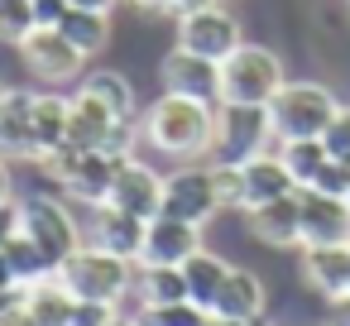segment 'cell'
I'll return each mask as SVG.
<instances>
[{"instance_id": "836d02e7", "label": "cell", "mask_w": 350, "mask_h": 326, "mask_svg": "<svg viewBox=\"0 0 350 326\" xmlns=\"http://www.w3.org/2000/svg\"><path fill=\"white\" fill-rule=\"evenodd\" d=\"M111 321H120V307H111V302H72V321L68 326H111Z\"/></svg>"}, {"instance_id": "5bb4252c", "label": "cell", "mask_w": 350, "mask_h": 326, "mask_svg": "<svg viewBox=\"0 0 350 326\" xmlns=\"http://www.w3.org/2000/svg\"><path fill=\"white\" fill-rule=\"evenodd\" d=\"M297 273L317 297L340 302L350 293V245H302Z\"/></svg>"}, {"instance_id": "8992f818", "label": "cell", "mask_w": 350, "mask_h": 326, "mask_svg": "<svg viewBox=\"0 0 350 326\" xmlns=\"http://www.w3.org/2000/svg\"><path fill=\"white\" fill-rule=\"evenodd\" d=\"M20 230L53 259V269L72 254V249H82L87 245V230L77 226V216H72V206L63 202V197H49V192H34V197H20Z\"/></svg>"}, {"instance_id": "ac0fdd59", "label": "cell", "mask_w": 350, "mask_h": 326, "mask_svg": "<svg viewBox=\"0 0 350 326\" xmlns=\"http://www.w3.org/2000/svg\"><path fill=\"white\" fill-rule=\"evenodd\" d=\"M144 230H149V221H139V216H130V211H120V206L106 202V206H92L87 240L101 245V249H111V254H120V259H135V264H139Z\"/></svg>"}, {"instance_id": "277c9868", "label": "cell", "mask_w": 350, "mask_h": 326, "mask_svg": "<svg viewBox=\"0 0 350 326\" xmlns=\"http://www.w3.org/2000/svg\"><path fill=\"white\" fill-rule=\"evenodd\" d=\"M283 82H288L283 58L264 44H240L221 63V101L230 106H269L283 92Z\"/></svg>"}, {"instance_id": "74e56055", "label": "cell", "mask_w": 350, "mask_h": 326, "mask_svg": "<svg viewBox=\"0 0 350 326\" xmlns=\"http://www.w3.org/2000/svg\"><path fill=\"white\" fill-rule=\"evenodd\" d=\"M326 326H350V293L340 297V302H331V321Z\"/></svg>"}, {"instance_id": "603a6c76", "label": "cell", "mask_w": 350, "mask_h": 326, "mask_svg": "<svg viewBox=\"0 0 350 326\" xmlns=\"http://www.w3.org/2000/svg\"><path fill=\"white\" fill-rule=\"evenodd\" d=\"M226 273H230V264L221 259V254H211L206 245L183 264V283H187V302H197V307H206L211 312V302H216V293H221V283H226Z\"/></svg>"}, {"instance_id": "ee69618b", "label": "cell", "mask_w": 350, "mask_h": 326, "mask_svg": "<svg viewBox=\"0 0 350 326\" xmlns=\"http://www.w3.org/2000/svg\"><path fill=\"white\" fill-rule=\"evenodd\" d=\"M111 326H135V321H130V316H120V321H111Z\"/></svg>"}, {"instance_id": "d590c367", "label": "cell", "mask_w": 350, "mask_h": 326, "mask_svg": "<svg viewBox=\"0 0 350 326\" xmlns=\"http://www.w3.org/2000/svg\"><path fill=\"white\" fill-rule=\"evenodd\" d=\"M10 235H20V197L0 202V245H5Z\"/></svg>"}, {"instance_id": "9a60e30c", "label": "cell", "mask_w": 350, "mask_h": 326, "mask_svg": "<svg viewBox=\"0 0 350 326\" xmlns=\"http://www.w3.org/2000/svg\"><path fill=\"white\" fill-rule=\"evenodd\" d=\"M202 249V226L192 221H178V216H154L149 230H144V249H139V264H173L183 269L192 254Z\"/></svg>"}, {"instance_id": "cb8c5ba5", "label": "cell", "mask_w": 350, "mask_h": 326, "mask_svg": "<svg viewBox=\"0 0 350 326\" xmlns=\"http://www.w3.org/2000/svg\"><path fill=\"white\" fill-rule=\"evenodd\" d=\"M187 283L183 269L173 264H139L135 269V307H163V302H183Z\"/></svg>"}, {"instance_id": "7bdbcfd3", "label": "cell", "mask_w": 350, "mask_h": 326, "mask_svg": "<svg viewBox=\"0 0 350 326\" xmlns=\"http://www.w3.org/2000/svg\"><path fill=\"white\" fill-rule=\"evenodd\" d=\"M206 326H264V321H230V316H211Z\"/></svg>"}, {"instance_id": "f35d334b", "label": "cell", "mask_w": 350, "mask_h": 326, "mask_svg": "<svg viewBox=\"0 0 350 326\" xmlns=\"http://www.w3.org/2000/svg\"><path fill=\"white\" fill-rule=\"evenodd\" d=\"M0 326H39V321L29 316V302H25V307H15L10 316H0Z\"/></svg>"}, {"instance_id": "d4e9b609", "label": "cell", "mask_w": 350, "mask_h": 326, "mask_svg": "<svg viewBox=\"0 0 350 326\" xmlns=\"http://www.w3.org/2000/svg\"><path fill=\"white\" fill-rule=\"evenodd\" d=\"M0 249H5V264H10V273H15V283H25V288H34V283H44V278H53L58 269H53V259L20 230V235H10L5 245H0Z\"/></svg>"}, {"instance_id": "b9f144b4", "label": "cell", "mask_w": 350, "mask_h": 326, "mask_svg": "<svg viewBox=\"0 0 350 326\" xmlns=\"http://www.w3.org/2000/svg\"><path fill=\"white\" fill-rule=\"evenodd\" d=\"M15 283V273H10V264H5V249H0V288H10Z\"/></svg>"}, {"instance_id": "484cf974", "label": "cell", "mask_w": 350, "mask_h": 326, "mask_svg": "<svg viewBox=\"0 0 350 326\" xmlns=\"http://www.w3.org/2000/svg\"><path fill=\"white\" fill-rule=\"evenodd\" d=\"M58 29H63L87 58H96V53L111 44V15H101V10H77V5H68L63 20H58Z\"/></svg>"}, {"instance_id": "2e32d148", "label": "cell", "mask_w": 350, "mask_h": 326, "mask_svg": "<svg viewBox=\"0 0 350 326\" xmlns=\"http://www.w3.org/2000/svg\"><path fill=\"white\" fill-rule=\"evenodd\" d=\"M245 226H250V235H254L259 245H269V249H302V206H297V192L245 211Z\"/></svg>"}, {"instance_id": "8fae6325", "label": "cell", "mask_w": 350, "mask_h": 326, "mask_svg": "<svg viewBox=\"0 0 350 326\" xmlns=\"http://www.w3.org/2000/svg\"><path fill=\"white\" fill-rule=\"evenodd\" d=\"M159 87L178 92V96H197V101H216L221 106V63H211V58L173 44L159 58Z\"/></svg>"}, {"instance_id": "9c48e42d", "label": "cell", "mask_w": 350, "mask_h": 326, "mask_svg": "<svg viewBox=\"0 0 350 326\" xmlns=\"http://www.w3.org/2000/svg\"><path fill=\"white\" fill-rule=\"evenodd\" d=\"M221 206V192H216V178H211V163H183L173 173H163V216H178V221H192V226H206Z\"/></svg>"}, {"instance_id": "8d00e7d4", "label": "cell", "mask_w": 350, "mask_h": 326, "mask_svg": "<svg viewBox=\"0 0 350 326\" xmlns=\"http://www.w3.org/2000/svg\"><path fill=\"white\" fill-rule=\"evenodd\" d=\"M34 5H39V25H58L63 10H68V0H34Z\"/></svg>"}, {"instance_id": "7a4b0ae2", "label": "cell", "mask_w": 350, "mask_h": 326, "mask_svg": "<svg viewBox=\"0 0 350 326\" xmlns=\"http://www.w3.org/2000/svg\"><path fill=\"white\" fill-rule=\"evenodd\" d=\"M135 259H120V254H111V249H101V245H82V249H72L63 264H58V283L72 293V297H82V302H111V307H120L125 297H135Z\"/></svg>"}, {"instance_id": "30bf717a", "label": "cell", "mask_w": 350, "mask_h": 326, "mask_svg": "<svg viewBox=\"0 0 350 326\" xmlns=\"http://www.w3.org/2000/svg\"><path fill=\"white\" fill-rule=\"evenodd\" d=\"M178 44L202 53V58H211V63H226L245 44V34H240V20L221 5V0H211V5H202V10L178 15Z\"/></svg>"}, {"instance_id": "ba28073f", "label": "cell", "mask_w": 350, "mask_h": 326, "mask_svg": "<svg viewBox=\"0 0 350 326\" xmlns=\"http://www.w3.org/2000/svg\"><path fill=\"white\" fill-rule=\"evenodd\" d=\"M20 49V63H25V72L29 77H39L44 87H63V82H82L87 72V53L58 29V25H39L29 39H20L15 44Z\"/></svg>"}, {"instance_id": "1f68e13d", "label": "cell", "mask_w": 350, "mask_h": 326, "mask_svg": "<svg viewBox=\"0 0 350 326\" xmlns=\"http://www.w3.org/2000/svg\"><path fill=\"white\" fill-rule=\"evenodd\" d=\"M211 178H216L221 206L226 211H245V168L240 163H226V159H211Z\"/></svg>"}, {"instance_id": "7c38bea8", "label": "cell", "mask_w": 350, "mask_h": 326, "mask_svg": "<svg viewBox=\"0 0 350 326\" xmlns=\"http://www.w3.org/2000/svg\"><path fill=\"white\" fill-rule=\"evenodd\" d=\"M106 202L120 206V211H130V216H139V221H154L163 211V173L149 168L139 154H130V159H120Z\"/></svg>"}, {"instance_id": "ab89813d", "label": "cell", "mask_w": 350, "mask_h": 326, "mask_svg": "<svg viewBox=\"0 0 350 326\" xmlns=\"http://www.w3.org/2000/svg\"><path fill=\"white\" fill-rule=\"evenodd\" d=\"M68 5H77V10H101V15H111L120 0H68Z\"/></svg>"}, {"instance_id": "bcb514c9", "label": "cell", "mask_w": 350, "mask_h": 326, "mask_svg": "<svg viewBox=\"0 0 350 326\" xmlns=\"http://www.w3.org/2000/svg\"><path fill=\"white\" fill-rule=\"evenodd\" d=\"M345 5H350V0H345Z\"/></svg>"}, {"instance_id": "7402d4cb", "label": "cell", "mask_w": 350, "mask_h": 326, "mask_svg": "<svg viewBox=\"0 0 350 326\" xmlns=\"http://www.w3.org/2000/svg\"><path fill=\"white\" fill-rule=\"evenodd\" d=\"M68 144V96L58 92H34V149L39 159H49L53 149ZM34 159V163H39Z\"/></svg>"}, {"instance_id": "6da1fadb", "label": "cell", "mask_w": 350, "mask_h": 326, "mask_svg": "<svg viewBox=\"0 0 350 326\" xmlns=\"http://www.w3.org/2000/svg\"><path fill=\"white\" fill-rule=\"evenodd\" d=\"M139 144L178 163H197L216 154V101L159 92L139 111Z\"/></svg>"}, {"instance_id": "44dd1931", "label": "cell", "mask_w": 350, "mask_h": 326, "mask_svg": "<svg viewBox=\"0 0 350 326\" xmlns=\"http://www.w3.org/2000/svg\"><path fill=\"white\" fill-rule=\"evenodd\" d=\"M264 307H269V293H264V278L250 273V269H230L216 302H211V316H230V321H264Z\"/></svg>"}, {"instance_id": "d6986e66", "label": "cell", "mask_w": 350, "mask_h": 326, "mask_svg": "<svg viewBox=\"0 0 350 326\" xmlns=\"http://www.w3.org/2000/svg\"><path fill=\"white\" fill-rule=\"evenodd\" d=\"M116 125H120V116L101 96H92L87 87H77L68 96V144L72 149H101Z\"/></svg>"}, {"instance_id": "7dc6e473", "label": "cell", "mask_w": 350, "mask_h": 326, "mask_svg": "<svg viewBox=\"0 0 350 326\" xmlns=\"http://www.w3.org/2000/svg\"><path fill=\"white\" fill-rule=\"evenodd\" d=\"M0 92H5V87H0Z\"/></svg>"}, {"instance_id": "60d3db41", "label": "cell", "mask_w": 350, "mask_h": 326, "mask_svg": "<svg viewBox=\"0 0 350 326\" xmlns=\"http://www.w3.org/2000/svg\"><path fill=\"white\" fill-rule=\"evenodd\" d=\"M15 197V182H10V163H5V154H0V202H10Z\"/></svg>"}, {"instance_id": "f6af8a7d", "label": "cell", "mask_w": 350, "mask_h": 326, "mask_svg": "<svg viewBox=\"0 0 350 326\" xmlns=\"http://www.w3.org/2000/svg\"><path fill=\"white\" fill-rule=\"evenodd\" d=\"M345 178H350V163H345ZM345 197H350V187H345Z\"/></svg>"}, {"instance_id": "4316f807", "label": "cell", "mask_w": 350, "mask_h": 326, "mask_svg": "<svg viewBox=\"0 0 350 326\" xmlns=\"http://www.w3.org/2000/svg\"><path fill=\"white\" fill-rule=\"evenodd\" d=\"M82 87H87L92 96H101L120 120H139V101H135V87H130V77H125V72L101 68V72H87V77H82Z\"/></svg>"}, {"instance_id": "f546056e", "label": "cell", "mask_w": 350, "mask_h": 326, "mask_svg": "<svg viewBox=\"0 0 350 326\" xmlns=\"http://www.w3.org/2000/svg\"><path fill=\"white\" fill-rule=\"evenodd\" d=\"M130 321H135V326H206L211 312L183 297V302H163V307H135Z\"/></svg>"}, {"instance_id": "e575fe53", "label": "cell", "mask_w": 350, "mask_h": 326, "mask_svg": "<svg viewBox=\"0 0 350 326\" xmlns=\"http://www.w3.org/2000/svg\"><path fill=\"white\" fill-rule=\"evenodd\" d=\"M130 5L144 10V15H168V20H178V15H187V10L211 5V0H130Z\"/></svg>"}, {"instance_id": "f1b7e54d", "label": "cell", "mask_w": 350, "mask_h": 326, "mask_svg": "<svg viewBox=\"0 0 350 326\" xmlns=\"http://www.w3.org/2000/svg\"><path fill=\"white\" fill-rule=\"evenodd\" d=\"M278 154H283L288 173L297 178V187H312V182H317V173L331 163V154H326V144H321V139H283V144H278Z\"/></svg>"}, {"instance_id": "83f0119b", "label": "cell", "mask_w": 350, "mask_h": 326, "mask_svg": "<svg viewBox=\"0 0 350 326\" xmlns=\"http://www.w3.org/2000/svg\"><path fill=\"white\" fill-rule=\"evenodd\" d=\"M72 293L58 283V278H44V283H34L29 288V316L39 321V326H68L72 321Z\"/></svg>"}, {"instance_id": "4dcf8cb0", "label": "cell", "mask_w": 350, "mask_h": 326, "mask_svg": "<svg viewBox=\"0 0 350 326\" xmlns=\"http://www.w3.org/2000/svg\"><path fill=\"white\" fill-rule=\"evenodd\" d=\"M39 29V5L34 0H0V39L20 44Z\"/></svg>"}, {"instance_id": "4fadbf2b", "label": "cell", "mask_w": 350, "mask_h": 326, "mask_svg": "<svg viewBox=\"0 0 350 326\" xmlns=\"http://www.w3.org/2000/svg\"><path fill=\"white\" fill-rule=\"evenodd\" d=\"M302 206V245H350V197L297 187Z\"/></svg>"}, {"instance_id": "e0dca14e", "label": "cell", "mask_w": 350, "mask_h": 326, "mask_svg": "<svg viewBox=\"0 0 350 326\" xmlns=\"http://www.w3.org/2000/svg\"><path fill=\"white\" fill-rule=\"evenodd\" d=\"M0 154L5 159H39L34 149V92L5 87L0 92Z\"/></svg>"}, {"instance_id": "ffe728a7", "label": "cell", "mask_w": 350, "mask_h": 326, "mask_svg": "<svg viewBox=\"0 0 350 326\" xmlns=\"http://www.w3.org/2000/svg\"><path fill=\"white\" fill-rule=\"evenodd\" d=\"M240 168H245V211H254V206H264V202H278V197L297 192V178L288 173V163H283L278 149L254 154V159H245Z\"/></svg>"}, {"instance_id": "d6a6232c", "label": "cell", "mask_w": 350, "mask_h": 326, "mask_svg": "<svg viewBox=\"0 0 350 326\" xmlns=\"http://www.w3.org/2000/svg\"><path fill=\"white\" fill-rule=\"evenodd\" d=\"M321 144H326V154H331V159L350 163V106H340V111L331 116V125H326Z\"/></svg>"}, {"instance_id": "52a82bcc", "label": "cell", "mask_w": 350, "mask_h": 326, "mask_svg": "<svg viewBox=\"0 0 350 326\" xmlns=\"http://www.w3.org/2000/svg\"><path fill=\"white\" fill-rule=\"evenodd\" d=\"M269 149H278L269 106H230V101L216 106V154L211 159L245 163V159L269 154Z\"/></svg>"}, {"instance_id": "3957f363", "label": "cell", "mask_w": 350, "mask_h": 326, "mask_svg": "<svg viewBox=\"0 0 350 326\" xmlns=\"http://www.w3.org/2000/svg\"><path fill=\"white\" fill-rule=\"evenodd\" d=\"M39 168H44V178H49L68 202H82V206L92 211V206H106L120 159H111L106 149H72V144H63V149H53L49 159H39Z\"/></svg>"}, {"instance_id": "5b68a950", "label": "cell", "mask_w": 350, "mask_h": 326, "mask_svg": "<svg viewBox=\"0 0 350 326\" xmlns=\"http://www.w3.org/2000/svg\"><path fill=\"white\" fill-rule=\"evenodd\" d=\"M336 111H340V101L321 82H283V92L269 101V120H273L278 144L283 139H321Z\"/></svg>"}]
</instances>
